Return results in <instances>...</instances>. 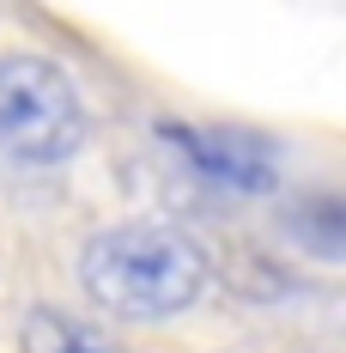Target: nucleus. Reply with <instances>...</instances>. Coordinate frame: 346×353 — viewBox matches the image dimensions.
I'll return each instance as SVG.
<instances>
[{
	"label": "nucleus",
	"instance_id": "f03ea898",
	"mask_svg": "<svg viewBox=\"0 0 346 353\" xmlns=\"http://www.w3.org/2000/svg\"><path fill=\"white\" fill-rule=\"evenodd\" d=\"M85 146V104L79 85L49 55H0V159L12 165H67Z\"/></svg>",
	"mask_w": 346,
	"mask_h": 353
},
{
	"label": "nucleus",
	"instance_id": "39448f33",
	"mask_svg": "<svg viewBox=\"0 0 346 353\" xmlns=\"http://www.w3.org/2000/svg\"><path fill=\"white\" fill-rule=\"evenodd\" d=\"M19 353H122V341L104 323L61 311V305H36L19 329Z\"/></svg>",
	"mask_w": 346,
	"mask_h": 353
},
{
	"label": "nucleus",
	"instance_id": "7ed1b4c3",
	"mask_svg": "<svg viewBox=\"0 0 346 353\" xmlns=\"http://www.w3.org/2000/svg\"><path fill=\"white\" fill-rule=\"evenodd\" d=\"M158 141L171 146L188 171L219 195H274L279 165L274 146L249 128H225V122H158Z\"/></svg>",
	"mask_w": 346,
	"mask_h": 353
},
{
	"label": "nucleus",
	"instance_id": "f257e3e1",
	"mask_svg": "<svg viewBox=\"0 0 346 353\" xmlns=\"http://www.w3.org/2000/svg\"><path fill=\"white\" fill-rule=\"evenodd\" d=\"M79 286L109 317L164 323L201 305V292L213 286V262L188 232L158 225V219H128V225H104L85 244Z\"/></svg>",
	"mask_w": 346,
	"mask_h": 353
},
{
	"label": "nucleus",
	"instance_id": "20e7f679",
	"mask_svg": "<svg viewBox=\"0 0 346 353\" xmlns=\"http://www.w3.org/2000/svg\"><path fill=\"white\" fill-rule=\"evenodd\" d=\"M279 232L316 262H346V189H304L279 208Z\"/></svg>",
	"mask_w": 346,
	"mask_h": 353
}]
</instances>
